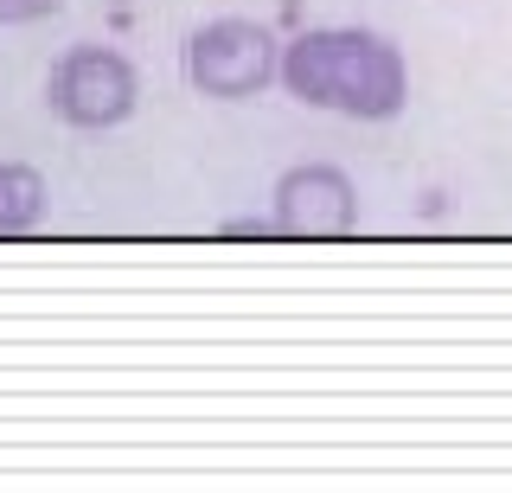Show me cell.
I'll use <instances>...</instances> for the list:
<instances>
[{
    "instance_id": "7a4b0ae2",
    "label": "cell",
    "mask_w": 512,
    "mask_h": 493,
    "mask_svg": "<svg viewBox=\"0 0 512 493\" xmlns=\"http://www.w3.org/2000/svg\"><path fill=\"white\" fill-rule=\"evenodd\" d=\"M269 77H282V52L269 39V26H256V20H205L186 39V84L199 97L244 103Z\"/></svg>"
},
{
    "instance_id": "5b68a950",
    "label": "cell",
    "mask_w": 512,
    "mask_h": 493,
    "mask_svg": "<svg viewBox=\"0 0 512 493\" xmlns=\"http://www.w3.org/2000/svg\"><path fill=\"white\" fill-rule=\"evenodd\" d=\"M45 218V173L26 161H0V237H20Z\"/></svg>"
},
{
    "instance_id": "3957f363",
    "label": "cell",
    "mask_w": 512,
    "mask_h": 493,
    "mask_svg": "<svg viewBox=\"0 0 512 493\" xmlns=\"http://www.w3.org/2000/svg\"><path fill=\"white\" fill-rule=\"evenodd\" d=\"M45 97H52V109L71 122V129H116V122L135 116L141 77L116 45H71V52L52 65Z\"/></svg>"
},
{
    "instance_id": "277c9868",
    "label": "cell",
    "mask_w": 512,
    "mask_h": 493,
    "mask_svg": "<svg viewBox=\"0 0 512 493\" xmlns=\"http://www.w3.org/2000/svg\"><path fill=\"white\" fill-rule=\"evenodd\" d=\"M269 218H276V237H346L359 225V186L333 161H301L276 180Z\"/></svg>"
},
{
    "instance_id": "8992f818",
    "label": "cell",
    "mask_w": 512,
    "mask_h": 493,
    "mask_svg": "<svg viewBox=\"0 0 512 493\" xmlns=\"http://www.w3.org/2000/svg\"><path fill=\"white\" fill-rule=\"evenodd\" d=\"M64 0H0V26H32V20H52Z\"/></svg>"
},
{
    "instance_id": "6da1fadb",
    "label": "cell",
    "mask_w": 512,
    "mask_h": 493,
    "mask_svg": "<svg viewBox=\"0 0 512 493\" xmlns=\"http://www.w3.org/2000/svg\"><path fill=\"white\" fill-rule=\"evenodd\" d=\"M282 84L308 109H340L352 122H391L410 103V65L384 33L365 26H314L282 45Z\"/></svg>"
}]
</instances>
